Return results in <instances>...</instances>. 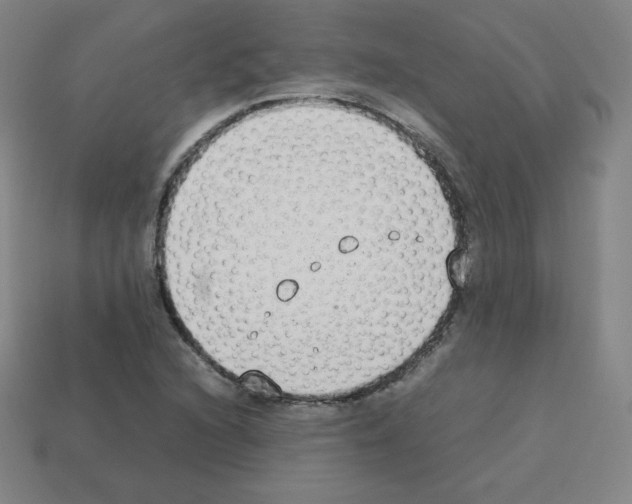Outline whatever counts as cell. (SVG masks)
<instances>
[{"label": "cell", "instance_id": "cell-1", "mask_svg": "<svg viewBox=\"0 0 632 504\" xmlns=\"http://www.w3.org/2000/svg\"><path fill=\"white\" fill-rule=\"evenodd\" d=\"M371 159L338 143L249 140L172 202L165 287L214 364L258 382L346 376L371 349L377 288L447 274L454 234Z\"/></svg>", "mask_w": 632, "mask_h": 504}]
</instances>
